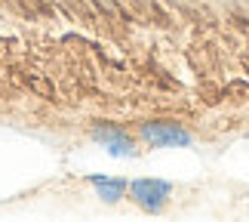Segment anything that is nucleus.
Segmentation results:
<instances>
[{
	"instance_id": "2",
	"label": "nucleus",
	"mask_w": 249,
	"mask_h": 222,
	"mask_svg": "<svg viewBox=\"0 0 249 222\" xmlns=\"http://www.w3.org/2000/svg\"><path fill=\"white\" fill-rule=\"evenodd\" d=\"M142 136H145L151 145L157 148H181V145H191V133L178 123H166V121H154V123H145L142 127Z\"/></svg>"
},
{
	"instance_id": "4",
	"label": "nucleus",
	"mask_w": 249,
	"mask_h": 222,
	"mask_svg": "<svg viewBox=\"0 0 249 222\" xmlns=\"http://www.w3.org/2000/svg\"><path fill=\"white\" fill-rule=\"evenodd\" d=\"M92 185H95V195H99L105 204H117L126 191V182L123 179H108V176H92Z\"/></svg>"
},
{
	"instance_id": "3",
	"label": "nucleus",
	"mask_w": 249,
	"mask_h": 222,
	"mask_svg": "<svg viewBox=\"0 0 249 222\" xmlns=\"http://www.w3.org/2000/svg\"><path fill=\"white\" fill-rule=\"evenodd\" d=\"M92 139L102 142L105 151L114 154V158H132V154H136L132 142L123 136L120 130H114V127H95V130H92Z\"/></svg>"
},
{
	"instance_id": "1",
	"label": "nucleus",
	"mask_w": 249,
	"mask_h": 222,
	"mask_svg": "<svg viewBox=\"0 0 249 222\" xmlns=\"http://www.w3.org/2000/svg\"><path fill=\"white\" fill-rule=\"evenodd\" d=\"M129 195H132V201H136L139 207L157 213V210L169 201L172 185L163 182V179H136V182H129Z\"/></svg>"
}]
</instances>
